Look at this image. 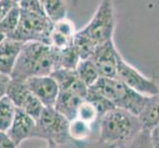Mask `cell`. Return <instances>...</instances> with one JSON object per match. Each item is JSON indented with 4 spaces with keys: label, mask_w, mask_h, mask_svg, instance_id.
<instances>
[{
    "label": "cell",
    "mask_w": 159,
    "mask_h": 148,
    "mask_svg": "<svg viewBox=\"0 0 159 148\" xmlns=\"http://www.w3.org/2000/svg\"><path fill=\"white\" fill-rule=\"evenodd\" d=\"M58 49L50 45L29 42L22 47L10 77L27 81L33 77L51 75L58 69Z\"/></svg>",
    "instance_id": "6da1fadb"
},
{
    "label": "cell",
    "mask_w": 159,
    "mask_h": 148,
    "mask_svg": "<svg viewBox=\"0 0 159 148\" xmlns=\"http://www.w3.org/2000/svg\"><path fill=\"white\" fill-rule=\"evenodd\" d=\"M57 145H53V144H48V147L47 148H57Z\"/></svg>",
    "instance_id": "d6a6232c"
},
{
    "label": "cell",
    "mask_w": 159,
    "mask_h": 148,
    "mask_svg": "<svg viewBox=\"0 0 159 148\" xmlns=\"http://www.w3.org/2000/svg\"><path fill=\"white\" fill-rule=\"evenodd\" d=\"M30 92L47 108H53L59 88L51 75L33 77L26 81Z\"/></svg>",
    "instance_id": "9c48e42d"
},
{
    "label": "cell",
    "mask_w": 159,
    "mask_h": 148,
    "mask_svg": "<svg viewBox=\"0 0 159 148\" xmlns=\"http://www.w3.org/2000/svg\"><path fill=\"white\" fill-rule=\"evenodd\" d=\"M5 38H6V36H5V35L3 34V33L0 32V43H1V42L5 39Z\"/></svg>",
    "instance_id": "1f68e13d"
},
{
    "label": "cell",
    "mask_w": 159,
    "mask_h": 148,
    "mask_svg": "<svg viewBox=\"0 0 159 148\" xmlns=\"http://www.w3.org/2000/svg\"><path fill=\"white\" fill-rule=\"evenodd\" d=\"M151 148H159V125L150 130Z\"/></svg>",
    "instance_id": "4dcf8cb0"
},
{
    "label": "cell",
    "mask_w": 159,
    "mask_h": 148,
    "mask_svg": "<svg viewBox=\"0 0 159 148\" xmlns=\"http://www.w3.org/2000/svg\"><path fill=\"white\" fill-rule=\"evenodd\" d=\"M17 108L7 96L0 99V131L6 132L16 116Z\"/></svg>",
    "instance_id": "e0dca14e"
},
{
    "label": "cell",
    "mask_w": 159,
    "mask_h": 148,
    "mask_svg": "<svg viewBox=\"0 0 159 148\" xmlns=\"http://www.w3.org/2000/svg\"><path fill=\"white\" fill-rule=\"evenodd\" d=\"M10 80H11L10 76L0 73V99L6 96V92H7L8 85L10 83Z\"/></svg>",
    "instance_id": "f1b7e54d"
},
{
    "label": "cell",
    "mask_w": 159,
    "mask_h": 148,
    "mask_svg": "<svg viewBox=\"0 0 159 148\" xmlns=\"http://www.w3.org/2000/svg\"><path fill=\"white\" fill-rule=\"evenodd\" d=\"M6 133L10 139L19 147L25 140L38 138L37 122L24 111L17 108L15 119Z\"/></svg>",
    "instance_id": "30bf717a"
},
{
    "label": "cell",
    "mask_w": 159,
    "mask_h": 148,
    "mask_svg": "<svg viewBox=\"0 0 159 148\" xmlns=\"http://www.w3.org/2000/svg\"><path fill=\"white\" fill-rule=\"evenodd\" d=\"M118 148H151L150 142V131L146 129H142L136 134L134 138L129 140Z\"/></svg>",
    "instance_id": "cb8c5ba5"
},
{
    "label": "cell",
    "mask_w": 159,
    "mask_h": 148,
    "mask_svg": "<svg viewBox=\"0 0 159 148\" xmlns=\"http://www.w3.org/2000/svg\"><path fill=\"white\" fill-rule=\"evenodd\" d=\"M71 143L74 145L75 148H118V146L105 143L98 137L83 142H71Z\"/></svg>",
    "instance_id": "4316f807"
},
{
    "label": "cell",
    "mask_w": 159,
    "mask_h": 148,
    "mask_svg": "<svg viewBox=\"0 0 159 148\" xmlns=\"http://www.w3.org/2000/svg\"><path fill=\"white\" fill-rule=\"evenodd\" d=\"M85 100L78 95L68 91H59L53 109L61 114L68 120H72L76 117V112L81 102Z\"/></svg>",
    "instance_id": "7c38bea8"
},
{
    "label": "cell",
    "mask_w": 159,
    "mask_h": 148,
    "mask_svg": "<svg viewBox=\"0 0 159 148\" xmlns=\"http://www.w3.org/2000/svg\"><path fill=\"white\" fill-rule=\"evenodd\" d=\"M111 102L115 108L123 109L139 116L148 100V96L141 95L117 78L100 77L90 87Z\"/></svg>",
    "instance_id": "3957f363"
},
{
    "label": "cell",
    "mask_w": 159,
    "mask_h": 148,
    "mask_svg": "<svg viewBox=\"0 0 159 148\" xmlns=\"http://www.w3.org/2000/svg\"><path fill=\"white\" fill-rule=\"evenodd\" d=\"M16 3H14L12 0H0V22L3 20V18L9 12V10Z\"/></svg>",
    "instance_id": "83f0119b"
},
{
    "label": "cell",
    "mask_w": 159,
    "mask_h": 148,
    "mask_svg": "<svg viewBox=\"0 0 159 148\" xmlns=\"http://www.w3.org/2000/svg\"><path fill=\"white\" fill-rule=\"evenodd\" d=\"M116 13L113 0H101L90 21L78 32L97 47L113 39Z\"/></svg>",
    "instance_id": "277c9868"
},
{
    "label": "cell",
    "mask_w": 159,
    "mask_h": 148,
    "mask_svg": "<svg viewBox=\"0 0 159 148\" xmlns=\"http://www.w3.org/2000/svg\"><path fill=\"white\" fill-rule=\"evenodd\" d=\"M31 94V92L28 88L26 81H21V80H16L11 78L10 83L8 85L6 96L10 99L16 108L21 109L23 106V104L27 100Z\"/></svg>",
    "instance_id": "9a60e30c"
},
{
    "label": "cell",
    "mask_w": 159,
    "mask_h": 148,
    "mask_svg": "<svg viewBox=\"0 0 159 148\" xmlns=\"http://www.w3.org/2000/svg\"><path fill=\"white\" fill-rule=\"evenodd\" d=\"M118 53L113 39L96 47L90 59L95 64L100 77L117 78Z\"/></svg>",
    "instance_id": "ba28073f"
},
{
    "label": "cell",
    "mask_w": 159,
    "mask_h": 148,
    "mask_svg": "<svg viewBox=\"0 0 159 148\" xmlns=\"http://www.w3.org/2000/svg\"><path fill=\"white\" fill-rule=\"evenodd\" d=\"M117 79L141 95L149 97L159 93V86L156 82L145 77L138 69L131 66L120 52L117 56Z\"/></svg>",
    "instance_id": "52a82bcc"
},
{
    "label": "cell",
    "mask_w": 159,
    "mask_h": 148,
    "mask_svg": "<svg viewBox=\"0 0 159 148\" xmlns=\"http://www.w3.org/2000/svg\"><path fill=\"white\" fill-rule=\"evenodd\" d=\"M40 1H41V3L43 4V3H45V1H46V0H40Z\"/></svg>",
    "instance_id": "e575fe53"
},
{
    "label": "cell",
    "mask_w": 159,
    "mask_h": 148,
    "mask_svg": "<svg viewBox=\"0 0 159 148\" xmlns=\"http://www.w3.org/2000/svg\"><path fill=\"white\" fill-rule=\"evenodd\" d=\"M85 100L89 101L91 104L94 105V107L97 109L98 113H99L100 118L105 113H107L108 111H110V110L115 108L111 102L108 101L107 99L104 98L102 95H100L99 93H97L96 91L92 90L91 88L88 89V93H87V96L85 98Z\"/></svg>",
    "instance_id": "7402d4cb"
},
{
    "label": "cell",
    "mask_w": 159,
    "mask_h": 148,
    "mask_svg": "<svg viewBox=\"0 0 159 148\" xmlns=\"http://www.w3.org/2000/svg\"><path fill=\"white\" fill-rule=\"evenodd\" d=\"M68 125L69 120L57 110L45 107L40 119L37 120L38 138L57 146L66 144L70 142Z\"/></svg>",
    "instance_id": "8992f818"
},
{
    "label": "cell",
    "mask_w": 159,
    "mask_h": 148,
    "mask_svg": "<svg viewBox=\"0 0 159 148\" xmlns=\"http://www.w3.org/2000/svg\"><path fill=\"white\" fill-rule=\"evenodd\" d=\"M142 129L138 116L125 110L114 108L104 114L98 122V138L105 143L120 146Z\"/></svg>",
    "instance_id": "7a4b0ae2"
},
{
    "label": "cell",
    "mask_w": 159,
    "mask_h": 148,
    "mask_svg": "<svg viewBox=\"0 0 159 148\" xmlns=\"http://www.w3.org/2000/svg\"><path fill=\"white\" fill-rule=\"evenodd\" d=\"M52 30L68 38H74V35L76 33L74 24L72 23V21H70L67 18L54 22L52 26Z\"/></svg>",
    "instance_id": "d4e9b609"
},
{
    "label": "cell",
    "mask_w": 159,
    "mask_h": 148,
    "mask_svg": "<svg viewBox=\"0 0 159 148\" xmlns=\"http://www.w3.org/2000/svg\"><path fill=\"white\" fill-rule=\"evenodd\" d=\"M24 43L10 38L0 43V73L11 76Z\"/></svg>",
    "instance_id": "8fae6325"
},
{
    "label": "cell",
    "mask_w": 159,
    "mask_h": 148,
    "mask_svg": "<svg viewBox=\"0 0 159 148\" xmlns=\"http://www.w3.org/2000/svg\"><path fill=\"white\" fill-rule=\"evenodd\" d=\"M94 128L95 127L78 119L69 120L68 134L70 142H83L97 138L94 137Z\"/></svg>",
    "instance_id": "5bb4252c"
},
{
    "label": "cell",
    "mask_w": 159,
    "mask_h": 148,
    "mask_svg": "<svg viewBox=\"0 0 159 148\" xmlns=\"http://www.w3.org/2000/svg\"><path fill=\"white\" fill-rule=\"evenodd\" d=\"M52 26L53 23L47 16L21 10L19 24L13 34L8 38L23 43L39 42L48 45Z\"/></svg>",
    "instance_id": "5b68a950"
},
{
    "label": "cell",
    "mask_w": 159,
    "mask_h": 148,
    "mask_svg": "<svg viewBox=\"0 0 159 148\" xmlns=\"http://www.w3.org/2000/svg\"><path fill=\"white\" fill-rule=\"evenodd\" d=\"M20 13L21 10L18 4H15L9 10V12L3 18V20L0 22V32L3 33L6 36V38L12 35L16 28H17L20 21Z\"/></svg>",
    "instance_id": "ffe728a7"
},
{
    "label": "cell",
    "mask_w": 159,
    "mask_h": 148,
    "mask_svg": "<svg viewBox=\"0 0 159 148\" xmlns=\"http://www.w3.org/2000/svg\"><path fill=\"white\" fill-rule=\"evenodd\" d=\"M18 6L23 11L46 16L43 6L40 0H20L18 2Z\"/></svg>",
    "instance_id": "484cf974"
},
{
    "label": "cell",
    "mask_w": 159,
    "mask_h": 148,
    "mask_svg": "<svg viewBox=\"0 0 159 148\" xmlns=\"http://www.w3.org/2000/svg\"><path fill=\"white\" fill-rule=\"evenodd\" d=\"M46 16L52 23L66 18L67 7L64 0H46L43 3Z\"/></svg>",
    "instance_id": "ac0fdd59"
},
{
    "label": "cell",
    "mask_w": 159,
    "mask_h": 148,
    "mask_svg": "<svg viewBox=\"0 0 159 148\" xmlns=\"http://www.w3.org/2000/svg\"><path fill=\"white\" fill-rule=\"evenodd\" d=\"M58 52V68L75 69L81 59L73 47V45Z\"/></svg>",
    "instance_id": "44dd1931"
},
{
    "label": "cell",
    "mask_w": 159,
    "mask_h": 148,
    "mask_svg": "<svg viewBox=\"0 0 159 148\" xmlns=\"http://www.w3.org/2000/svg\"><path fill=\"white\" fill-rule=\"evenodd\" d=\"M76 73H77L79 79L83 83L90 88L94 85L97 80L100 78V74L95 66V64L90 58L81 59L77 66L75 68Z\"/></svg>",
    "instance_id": "2e32d148"
},
{
    "label": "cell",
    "mask_w": 159,
    "mask_h": 148,
    "mask_svg": "<svg viewBox=\"0 0 159 148\" xmlns=\"http://www.w3.org/2000/svg\"><path fill=\"white\" fill-rule=\"evenodd\" d=\"M12 1H13L14 3H16V4H18V2L20 1V0H12Z\"/></svg>",
    "instance_id": "836d02e7"
},
{
    "label": "cell",
    "mask_w": 159,
    "mask_h": 148,
    "mask_svg": "<svg viewBox=\"0 0 159 148\" xmlns=\"http://www.w3.org/2000/svg\"><path fill=\"white\" fill-rule=\"evenodd\" d=\"M43 109H45V106L32 93L27 98V100L23 104V106L21 107L22 111H24L28 116H30L32 119H34L36 122L40 119Z\"/></svg>",
    "instance_id": "603a6c76"
},
{
    "label": "cell",
    "mask_w": 159,
    "mask_h": 148,
    "mask_svg": "<svg viewBox=\"0 0 159 148\" xmlns=\"http://www.w3.org/2000/svg\"><path fill=\"white\" fill-rule=\"evenodd\" d=\"M75 119L83 120V122L93 125V127H95V124H97L98 127V122L100 119V116L93 104H91L87 100H83L77 109Z\"/></svg>",
    "instance_id": "d6986e66"
},
{
    "label": "cell",
    "mask_w": 159,
    "mask_h": 148,
    "mask_svg": "<svg viewBox=\"0 0 159 148\" xmlns=\"http://www.w3.org/2000/svg\"><path fill=\"white\" fill-rule=\"evenodd\" d=\"M142 128L152 130L159 125V93L149 96L144 108L139 114Z\"/></svg>",
    "instance_id": "4fadbf2b"
},
{
    "label": "cell",
    "mask_w": 159,
    "mask_h": 148,
    "mask_svg": "<svg viewBox=\"0 0 159 148\" xmlns=\"http://www.w3.org/2000/svg\"><path fill=\"white\" fill-rule=\"evenodd\" d=\"M0 148H18L6 132L0 131Z\"/></svg>",
    "instance_id": "f546056e"
}]
</instances>
